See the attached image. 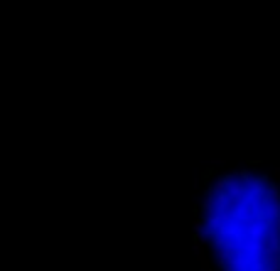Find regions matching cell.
Returning <instances> with one entry per match:
<instances>
[{
	"mask_svg": "<svg viewBox=\"0 0 280 271\" xmlns=\"http://www.w3.org/2000/svg\"><path fill=\"white\" fill-rule=\"evenodd\" d=\"M278 180L244 168L209 182L202 222L207 249L214 252L219 271H280Z\"/></svg>",
	"mask_w": 280,
	"mask_h": 271,
	"instance_id": "1",
	"label": "cell"
}]
</instances>
